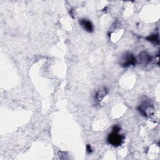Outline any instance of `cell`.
I'll list each match as a JSON object with an SVG mask.
<instances>
[{"mask_svg":"<svg viewBox=\"0 0 160 160\" xmlns=\"http://www.w3.org/2000/svg\"><path fill=\"white\" fill-rule=\"evenodd\" d=\"M119 131H116L112 130V132L109 134L107 141L108 143L113 146L118 147L121 146L124 139V136L119 133Z\"/></svg>","mask_w":160,"mask_h":160,"instance_id":"6da1fadb","label":"cell"},{"mask_svg":"<svg viewBox=\"0 0 160 160\" xmlns=\"http://www.w3.org/2000/svg\"><path fill=\"white\" fill-rule=\"evenodd\" d=\"M137 63L136 58L131 52H126L124 53L120 59L119 64L124 68H128L131 66H134Z\"/></svg>","mask_w":160,"mask_h":160,"instance_id":"7a4b0ae2","label":"cell"},{"mask_svg":"<svg viewBox=\"0 0 160 160\" xmlns=\"http://www.w3.org/2000/svg\"><path fill=\"white\" fill-rule=\"evenodd\" d=\"M138 111L144 116H149L152 114L153 108L151 104L148 102H143L138 107Z\"/></svg>","mask_w":160,"mask_h":160,"instance_id":"3957f363","label":"cell"},{"mask_svg":"<svg viewBox=\"0 0 160 160\" xmlns=\"http://www.w3.org/2000/svg\"><path fill=\"white\" fill-rule=\"evenodd\" d=\"M136 60L137 62L138 63L142 64H148L151 61L152 57L146 52H142L139 54L138 59H136Z\"/></svg>","mask_w":160,"mask_h":160,"instance_id":"277c9868","label":"cell"},{"mask_svg":"<svg viewBox=\"0 0 160 160\" xmlns=\"http://www.w3.org/2000/svg\"><path fill=\"white\" fill-rule=\"evenodd\" d=\"M79 24L87 32H92L94 30L93 24H92V22L89 20H88L87 19L83 18V19H80L79 20Z\"/></svg>","mask_w":160,"mask_h":160,"instance_id":"5b68a950","label":"cell"},{"mask_svg":"<svg viewBox=\"0 0 160 160\" xmlns=\"http://www.w3.org/2000/svg\"><path fill=\"white\" fill-rule=\"evenodd\" d=\"M108 89H104L101 91H99L95 95V99L98 102L101 101L106 96V95L108 94Z\"/></svg>","mask_w":160,"mask_h":160,"instance_id":"8992f818","label":"cell"},{"mask_svg":"<svg viewBox=\"0 0 160 160\" xmlns=\"http://www.w3.org/2000/svg\"><path fill=\"white\" fill-rule=\"evenodd\" d=\"M146 39L149 41H151V42H153L155 44H159V36L158 34H151L146 38Z\"/></svg>","mask_w":160,"mask_h":160,"instance_id":"52a82bcc","label":"cell"},{"mask_svg":"<svg viewBox=\"0 0 160 160\" xmlns=\"http://www.w3.org/2000/svg\"><path fill=\"white\" fill-rule=\"evenodd\" d=\"M86 151L88 152V153H91L92 152V148L91 147V146L89 144H88L86 146Z\"/></svg>","mask_w":160,"mask_h":160,"instance_id":"ba28073f","label":"cell"}]
</instances>
